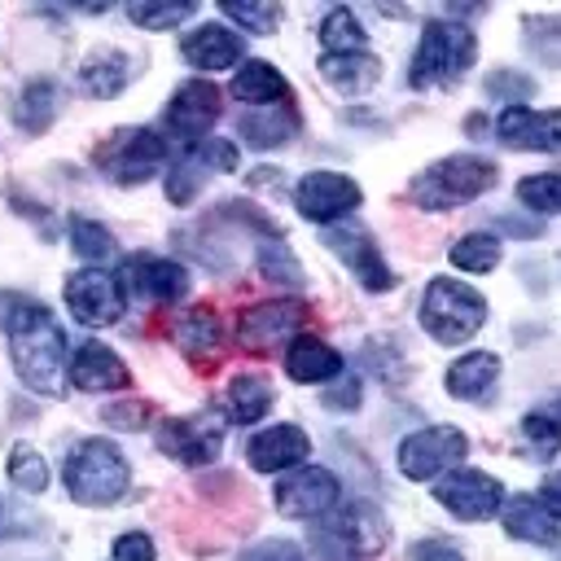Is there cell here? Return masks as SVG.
Masks as SVG:
<instances>
[{
    "instance_id": "obj_1",
    "label": "cell",
    "mask_w": 561,
    "mask_h": 561,
    "mask_svg": "<svg viewBox=\"0 0 561 561\" xmlns=\"http://www.w3.org/2000/svg\"><path fill=\"white\" fill-rule=\"evenodd\" d=\"M4 337H9V359L22 377V386H31L35 394H66L70 381V351H66V329L53 320V311L44 302L31 298H13L9 316H4Z\"/></svg>"
},
{
    "instance_id": "obj_2",
    "label": "cell",
    "mask_w": 561,
    "mask_h": 561,
    "mask_svg": "<svg viewBox=\"0 0 561 561\" xmlns=\"http://www.w3.org/2000/svg\"><path fill=\"white\" fill-rule=\"evenodd\" d=\"M478 57V39L469 26L451 22V18H434L421 26V44L412 53V70L408 83L412 88H438V83H456Z\"/></svg>"
},
{
    "instance_id": "obj_3",
    "label": "cell",
    "mask_w": 561,
    "mask_h": 561,
    "mask_svg": "<svg viewBox=\"0 0 561 561\" xmlns=\"http://www.w3.org/2000/svg\"><path fill=\"white\" fill-rule=\"evenodd\" d=\"M486 188H495V162L478 153H451V158L430 162L412 180V202L421 210H451V206L482 197Z\"/></svg>"
},
{
    "instance_id": "obj_4",
    "label": "cell",
    "mask_w": 561,
    "mask_h": 561,
    "mask_svg": "<svg viewBox=\"0 0 561 561\" xmlns=\"http://www.w3.org/2000/svg\"><path fill=\"white\" fill-rule=\"evenodd\" d=\"M131 482V469L123 460V451L105 438H83L75 443V451L66 456V491L75 504H114Z\"/></svg>"
},
{
    "instance_id": "obj_5",
    "label": "cell",
    "mask_w": 561,
    "mask_h": 561,
    "mask_svg": "<svg viewBox=\"0 0 561 561\" xmlns=\"http://www.w3.org/2000/svg\"><path fill=\"white\" fill-rule=\"evenodd\" d=\"M421 324L430 329L434 342L456 346V342H469V337L486 324V302H482V294L469 289L465 280L434 276V280L425 285V298H421Z\"/></svg>"
},
{
    "instance_id": "obj_6",
    "label": "cell",
    "mask_w": 561,
    "mask_h": 561,
    "mask_svg": "<svg viewBox=\"0 0 561 561\" xmlns=\"http://www.w3.org/2000/svg\"><path fill=\"white\" fill-rule=\"evenodd\" d=\"M167 162V140L153 127H118L96 145V167L114 184H145Z\"/></svg>"
},
{
    "instance_id": "obj_7",
    "label": "cell",
    "mask_w": 561,
    "mask_h": 561,
    "mask_svg": "<svg viewBox=\"0 0 561 561\" xmlns=\"http://www.w3.org/2000/svg\"><path fill=\"white\" fill-rule=\"evenodd\" d=\"M324 552H337V557H373L386 548L390 539V526L386 517L373 508V504H346L337 517H329L320 526V535H311Z\"/></svg>"
},
{
    "instance_id": "obj_8",
    "label": "cell",
    "mask_w": 561,
    "mask_h": 561,
    "mask_svg": "<svg viewBox=\"0 0 561 561\" xmlns=\"http://www.w3.org/2000/svg\"><path fill=\"white\" fill-rule=\"evenodd\" d=\"M66 307L79 324L101 329V324H114L123 316L127 294H123L118 276H110L105 267H79L66 276Z\"/></svg>"
},
{
    "instance_id": "obj_9",
    "label": "cell",
    "mask_w": 561,
    "mask_h": 561,
    "mask_svg": "<svg viewBox=\"0 0 561 561\" xmlns=\"http://www.w3.org/2000/svg\"><path fill=\"white\" fill-rule=\"evenodd\" d=\"M465 451H469V438L456 425H425L399 443V469H403V478L425 482V478H438L443 469L460 465Z\"/></svg>"
},
{
    "instance_id": "obj_10",
    "label": "cell",
    "mask_w": 561,
    "mask_h": 561,
    "mask_svg": "<svg viewBox=\"0 0 561 561\" xmlns=\"http://www.w3.org/2000/svg\"><path fill=\"white\" fill-rule=\"evenodd\" d=\"M307 316V307L298 302V298H272V302H254V307H245L241 316H237V342H241V351H250V355H272L280 342L289 346L294 337V329H298V320Z\"/></svg>"
},
{
    "instance_id": "obj_11",
    "label": "cell",
    "mask_w": 561,
    "mask_h": 561,
    "mask_svg": "<svg viewBox=\"0 0 561 561\" xmlns=\"http://www.w3.org/2000/svg\"><path fill=\"white\" fill-rule=\"evenodd\" d=\"M224 425L215 412L202 416H171L158 425V447L180 465H210L224 447Z\"/></svg>"
},
{
    "instance_id": "obj_12",
    "label": "cell",
    "mask_w": 561,
    "mask_h": 561,
    "mask_svg": "<svg viewBox=\"0 0 561 561\" xmlns=\"http://www.w3.org/2000/svg\"><path fill=\"white\" fill-rule=\"evenodd\" d=\"M359 202H364L359 184H355L351 175H342V171H311V175H302L298 188H294V206H298L302 219H311V224H333V219H342L346 210H355Z\"/></svg>"
},
{
    "instance_id": "obj_13",
    "label": "cell",
    "mask_w": 561,
    "mask_h": 561,
    "mask_svg": "<svg viewBox=\"0 0 561 561\" xmlns=\"http://www.w3.org/2000/svg\"><path fill=\"white\" fill-rule=\"evenodd\" d=\"M434 500H438L447 513L465 517V522H486V517L500 513L504 486H500L491 473H482V469H451V473L434 486Z\"/></svg>"
},
{
    "instance_id": "obj_14",
    "label": "cell",
    "mask_w": 561,
    "mask_h": 561,
    "mask_svg": "<svg viewBox=\"0 0 561 561\" xmlns=\"http://www.w3.org/2000/svg\"><path fill=\"white\" fill-rule=\"evenodd\" d=\"M215 118H219V88L210 79H188L175 88V96L167 105V127L184 149L202 145Z\"/></svg>"
},
{
    "instance_id": "obj_15",
    "label": "cell",
    "mask_w": 561,
    "mask_h": 561,
    "mask_svg": "<svg viewBox=\"0 0 561 561\" xmlns=\"http://www.w3.org/2000/svg\"><path fill=\"white\" fill-rule=\"evenodd\" d=\"M232 167H237V145L210 136V140L184 149V158L167 171V197H171L175 206H184V202H193V193L206 184V175H219V171H232Z\"/></svg>"
},
{
    "instance_id": "obj_16",
    "label": "cell",
    "mask_w": 561,
    "mask_h": 561,
    "mask_svg": "<svg viewBox=\"0 0 561 561\" xmlns=\"http://www.w3.org/2000/svg\"><path fill=\"white\" fill-rule=\"evenodd\" d=\"M118 285L123 294H136L149 302H180L188 294V272L162 254H131L118 272Z\"/></svg>"
},
{
    "instance_id": "obj_17",
    "label": "cell",
    "mask_w": 561,
    "mask_h": 561,
    "mask_svg": "<svg viewBox=\"0 0 561 561\" xmlns=\"http://www.w3.org/2000/svg\"><path fill=\"white\" fill-rule=\"evenodd\" d=\"M337 478L320 465H298L294 473H285L276 482V508L285 517H320L337 504Z\"/></svg>"
},
{
    "instance_id": "obj_18",
    "label": "cell",
    "mask_w": 561,
    "mask_h": 561,
    "mask_svg": "<svg viewBox=\"0 0 561 561\" xmlns=\"http://www.w3.org/2000/svg\"><path fill=\"white\" fill-rule=\"evenodd\" d=\"M495 136L513 149H539V153H557L561 149V110L539 114L526 105H508L495 118Z\"/></svg>"
},
{
    "instance_id": "obj_19",
    "label": "cell",
    "mask_w": 561,
    "mask_h": 561,
    "mask_svg": "<svg viewBox=\"0 0 561 561\" xmlns=\"http://www.w3.org/2000/svg\"><path fill=\"white\" fill-rule=\"evenodd\" d=\"M70 381H75V390L96 394V390H123V386H131V373H127V364L110 346L83 342L70 355Z\"/></svg>"
},
{
    "instance_id": "obj_20",
    "label": "cell",
    "mask_w": 561,
    "mask_h": 561,
    "mask_svg": "<svg viewBox=\"0 0 561 561\" xmlns=\"http://www.w3.org/2000/svg\"><path fill=\"white\" fill-rule=\"evenodd\" d=\"M307 451H311V438H307L298 425H272V430L254 434L250 447H245V456H250V465H254L259 473L298 469V465L307 460Z\"/></svg>"
},
{
    "instance_id": "obj_21",
    "label": "cell",
    "mask_w": 561,
    "mask_h": 561,
    "mask_svg": "<svg viewBox=\"0 0 561 561\" xmlns=\"http://www.w3.org/2000/svg\"><path fill=\"white\" fill-rule=\"evenodd\" d=\"M180 53L197 70H228V66L241 61L245 39L237 31H228V26H219V22H206V26H197V31H188L180 39Z\"/></svg>"
},
{
    "instance_id": "obj_22",
    "label": "cell",
    "mask_w": 561,
    "mask_h": 561,
    "mask_svg": "<svg viewBox=\"0 0 561 561\" xmlns=\"http://www.w3.org/2000/svg\"><path fill=\"white\" fill-rule=\"evenodd\" d=\"M329 245L359 276L364 289H390L394 285V272L386 267V259L377 254V245L368 241V232H359V228H333L329 232Z\"/></svg>"
},
{
    "instance_id": "obj_23",
    "label": "cell",
    "mask_w": 561,
    "mask_h": 561,
    "mask_svg": "<svg viewBox=\"0 0 561 561\" xmlns=\"http://www.w3.org/2000/svg\"><path fill=\"white\" fill-rule=\"evenodd\" d=\"M285 373L302 386H320L329 377L342 373V355L324 342V337H311V333H298L289 346H285Z\"/></svg>"
},
{
    "instance_id": "obj_24",
    "label": "cell",
    "mask_w": 561,
    "mask_h": 561,
    "mask_svg": "<svg viewBox=\"0 0 561 561\" xmlns=\"http://www.w3.org/2000/svg\"><path fill=\"white\" fill-rule=\"evenodd\" d=\"M495 381H500V355H491V351H469L447 368V394L465 399V403L491 399Z\"/></svg>"
},
{
    "instance_id": "obj_25",
    "label": "cell",
    "mask_w": 561,
    "mask_h": 561,
    "mask_svg": "<svg viewBox=\"0 0 561 561\" xmlns=\"http://www.w3.org/2000/svg\"><path fill=\"white\" fill-rule=\"evenodd\" d=\"M241 136L250 149H276L298 136V110L294 105H254L241 114Z\"/></svg>"
},
{
    "instance_id": "obj_26",
    "label": "cell",
    "mask_w": 561,
    "mask_h": 561,
    "mask_svg": "<svg viewBox=\"0 0 561 561\" xmlns=\"http://www.w3.org/2000/svg\"><path fill=\"white\" fill-rule=\"evenodd\" d=\"M504 530L513 539H526V543H539V548H552L561 543V522L530 495H513L504 504Z\"/></svg>"
},
{
    "instance_id": "obj_27",
    "label": "cell",
    "mask_w": 561,
    "mask_h": 561,
    "mask_svg": "<svg viewBox=\"0 0 561 561\" xmlns=\"http://www.w3.org/2000/svg\"><path fill=\"white\" fill-rule=\"evenodd\" d=\"M131 75H136V61H131L127 53H118V48H96V53L83 61V70H79L88 96H96V101L118 96V92L131 83Z\"/></svg>"
},
{
    "instance_id": "obj_28",
    "label": "cell",
    "mask_w": 561,
    "mask_h": 561,
    "mask_svg": "<svg viewBox=\"0 0 561 561\" xmlns=\"http://www.w3.org/2000/svg\"><path fill=\"white\" fill-rule=\"evenodd\" d=\"M171 337H175V346H180L188 359H206V355L215 359V355H219V342H224L219 320H215V311H210V307H193V311L175 316Z\"/></svg>"
},
{
    "instance_id": "obj_29",
    "label": "cell",
    "mask_w": 561,
    "mask_h": 561,
    "mask_svg": "<svg viewBox=\"0 0 561 561\" xmlns=\"http://www.w3.org/2000/svg\"><path fill=\"white\" fill-rule=\"evenodd\" d=\"M320 75L342 88V92H368L377 79H381V61L373 53H324L320 57Z\"/></svg>"
},
{
    "instance_id": "obj_30",
    "label": "cell",
    "mask_w": 561,
    "mask_h": 561,
    "mask_svg": "<svg viewBox=\"0 0 561 561\" xmlns=\"http://www.w3.org/2000/svg\"><path fill=\"white\" fill-rule=\"evenodd\" d=\"M237 101L245 105H276V101H289V83L276 66L267 61H245L237 75H232V88H228Z\"/></svg>"
},
{
    "instance_id": "obj_31",
    "label": "cell",
    "mask_w": 561,
    "mask_h": 561,
    "mask_svg": "<svg viewBox=\"0 0 561 561\" xmlns=\"http://www.w3.org/2000/svg\"><path fill=\"white\" fill-rule=\"evenodd\" d=\"M224 403H228V416H232V421L250 425V421H259V416L272 408V386H267V377H259V373H241V377H232Z\"/></svg>"
},
{
    "instance_id": "obj_32",
    "label": "cell",
    "mask_w": 561,
    "mask_h": 561,
    "mask_svg": "<svg viewBox=\"0 0 561 561\" xmlns=\"http://www.w3.org/2000/svg\"><path fill=\"white\" fill-rule=\"evenodd\" d=\"M53 114H57V88H53L48 79L26 83V88H22V96H18V105H13L18 127L35 136V131H44V127L53 123Z\"/></svg>"
},
{
    "instance_id": "obj_33",
    "label": "cell",
    "mask_w": 561,
    "mask_h": 561,
    "mask_svg": "<svg viewBox=\"0 0 561 561\" xmlns=\"http://www.w3.org/2000/svg\"><path fill=\"white\" fill-rule=\"evenodd\" d=\"M522 434H526V443L535 447V460L552 456V451L561 447V399H552V403L539 408V412H526V416H522Z\"/></svg>"
},
{
    "instance_id": "obj_34",
    "label": "cell",
    "mask_w": 561,
    "mask_h": 561,
    "mask_svg": "<svg viewBox=\"0 0 561 561\" xmlns=\"http://www.w3.org/2000/svg\"><path fill=\"white\" fill-rule=\"evenodd\" d=\"M522 39L543 66H561V18L557 13H530L522 22Z\"/></svg>"
},
{
    "instance_id": "obj_35",
    "label": "cell",
    "mask_w": 561,
    "mask_h": 561,
    "mask_svg": "<svg viewBox=\"0 0 561 561\" xmlns=\"http://www.w3.org/2000/svg\"><path fill=\"white\" fill-rule=\"evenodd\" d=\"M447 259H451L456 267H465V272H491V267L500 263V237H495V232H465V237L447 250Z\"/></svg>"
},
{
    "instance_id": "obj_36",
    "label": "cell",
    "mask_w": 561,
    "mask_h": 561,
    "mask_svg": "<svg viewBox=\"0 0 561 561\" xmlns=\"http://www.w3.org/2000/svg\"><path fill=\"white\" fill-rule=\"evenodd\" d=\"M259 272H263V280L285 285V289H298V285H302V267H298L294 250H289L280 237H267V241L259 245Z\"/></svg>"
},
{
    "instance_id": "obj_37",
    "label": "cell",
    "mask_w": 561,
    "mask_h": 561,
    "mask_svg": "<svg viewBox=\"0 0 561 561\" xmlns=\"http://www.w3.org/2000/svg\"><path fill=\"white\" fill-rule=\"evenodd\" d=\"M320 44L324 53H359L364 48V26L351 9H329L320 22Z\"/></svg>"
},
{
    "instance_id": "obj_38",
    "label": "cell",
    "mask_w": 561,
    "mask_h": 561,
    "mask_svg": "<svg viewBox=\"0 0 561 561\" xmlns=\"http://www.w3.org/2000/svg\"><path fill=\"white\" fill-rule=\"evenodd\" d=\"M9 482L31 491V495H39L48 486V465H44V456L31 443H13V451H9Z\"/></svg>"
},
{
    "instance_id": "obj_39",
    "label": "cell",
    "mask_w": 561,
    "mask_h": 561,
    "mask_svg": "<svg viewBox=\"0 0 561 561\" xmlns=\"http://www.w3.org/2000/svg\"><path fill=\"white\" fill-rule=\"evenodd\" d=\"M193 9L197 4H149V0H140V4H127V18L140 26V31H175L184 18H193Z\"/></svg>"
},
{
    "instance_id": "obj_40",
    "label": "cell",
    "mask_w": 561,
    "mask_h": 561,
    "mask_svg": "<svg viewBox=\"0 0 561 561\" xmlns=\"http://www.w3.org/2000/svg\"><path fill=\"white\" fill-rule=\"evenodd\" d=\"M70 245H75L88 263H105V259L114 254V237H110V228L96 224V219H70Z\"/></svg>"
},
{
    "instance_id": "obj_41",
    "label": "cell",
    "mask_w": 561,
    "mask_h": 561,
    "mask_svg": "<svg viewBox=\"0 0 561 561\" xmlns=\"http://www.w3.org/2000/svg\"><path fill=\"white\" fill-rule=\"evenodd\" d=\"M517 197H522L530 210H539V215H561V175H552V171L526 175V180L517 184Z\"/></svg>"
},
{
    "instance_id": "obj_42",
    "label": "cell",
    "mask_w": 561,
    "mask_h": 561,
    "mask_svg": "<svg viewBox=\"0 0 561 561\" xmlns=\"http://www.w3.org/2000/svg\"><path fill=\"white\" fill-rule=\"evenodd\" d=\"M219 9H224L228 22H237V26L254 31V35H272L276 22H280V4H241V0H224Z\"/></svg>"
},
{
    "instance_id": "obj_43",
    "label": "cell",
    "mask_w": 561,
    "mask_h": 561,
    "mask_svg": "<svg viewBox=\"0 0 561 561\" xmlns=\"http://www.w3.org/2000/svg\"><path fill=\"white\" fill-rule=\"evenodd\" d=\"M486 92H491L495 101H504V105H522V101L535 96V79H526V75H517V70H495V75L486 79Z\"/></svg>"
},
{
    "instance_id": "obj_44",
    "label": "cell",
    "mask_w": 561,
    "mask_h": 561,
    "mask_svg": "<svg viewBox=\"0 0 561 561\" xmlns=\"http://www.w3.org/2000/svg\"><path fill=\"white\" fill-rule=\"evenodd\" d=\"M241 561H302V548L289 539H263V543L245 548Z\"/></svg>"
},
{
    "instance_id": "obj_45",
    "label": "cell",
    "mask_w": 561,
    "mask_h": 561,
    "mask_svg": "<svg viewBox=\"0 0 561 561\" xmlns=\"http://www.w3.org/2000/svg\"><path fill=\"white\" fill-rule=\"evenodd\" d=\"M145 416H153V408H149V403H140V399H131V403H114V408H105V421H110L114 430H140V425H149Z\"/></svg>"
},
{
    "instance_id": "obj_46",
    "label": "cell",
    "mask_w": 561,
    "mask_h": 561,
    "mask_svg": "<svg viewBox=\"0 0 561 561\" xmlns=\"http://www.w3.org/2000/svg\"><path fill=\"white\" fill-rule=\"evenodd\" d=\"M110 557L114 561H153V539L140 535V530H127V535L114 539V552Z\"/></svg>"
},
{
    "instance_id": "obj_47",
    "label": "cell",
    "mask_w": 561,
    "mask_h": 561,
    "mask_svg": "<svg viewBox=\"0 0 561 561\" xmlns=\"http://www.w3.org/2000/svg\"><path fill=\"white\" fill-rule=\"evenodd\" d=\"M408 557H412V561H465L460 548L447 543V539H421V543H412Z\"/></svg>"
},
{
    "instance_id": "obj_48",
    "label": "cell",
    "mask_w": 561,
    "mask_h": 561,
    "mask_svg": "<svg viewBox=\"0 0 561 561\" xmlns=\"http://www.w3.org/2000/svg\"><path fill=\"white\" fill-rule=\"evenodd\" d=\"M359 394H364V390H359V377H342L333 390H324V408H342V412H346V408L359 403Z\"/></svg>"
},
{
    "instance_id": "obj_49",
    "label": "cell",
    "mask_w": 561,
    "mask_h": 561,
    "mask_svg": "<svg viewBox=\"0 0 561 561\" xmlns=\"http://www.w3.org/2000/svg\"><path fill=\"white\" fill-rule=\"evenodd\" d=\"M539 504L561 522V473H548L543 486H539Z\"/></svg>"
},
{
    "instance_id": "obj_50",
    "label": "cell",
    "mask_w": 561,
    "mask_h": 561,
    "mask_svg": "<svg viewBox=\"0 0 561 561\" xmlns=\"http://www.w3.org/2000/svg\"><path fill=\"white\" fill-rule=\"evenodd\" d=\"M495 228H504V232H513V237H539V232H543V224H539V219H513V215H508V219H500Z\"/></svg>"
}]
</instances>
